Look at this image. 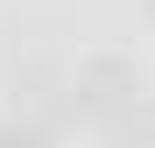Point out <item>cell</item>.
I'll return each instance as SVG.
<instances>
[{
	"instance_id": "6da1fadb",
	"label": "cell",
	"mask_w": 155,
	"mask_h": 148,
	"mask_svg": "<svg viewBox=\"0 0 155 148\" xmlns=\"http://www.w3.org/2000/svg\"><path fill=\"white\" fill-rule=\"evenodd\" d=\"M134 92H141V78H134L127 57H92V64H78V78H71V106L78 113H113Z\"/></svg>"
},
{
	"instance_id": "7a4b0ae2",
	"label": "cell",
	"mask_w": 155,
	"mask_h": 148,
	"mask_svg": "<svg viewBox=\"0 0 155 148\" xmlns=\"http://www.w3.org/2000/svg\"><path fill=\"white\" fill-rule=\"evenodd\" d=\"M0 148H49V127L42 120H7L0 127Z\"/></svg>"
},
{
	"instance_id": "3957f363",
	"label": "cell",
	"mask_w": 155,
	"mask_h": 148,
	"mask_svg": "<svg viewBox=\"0 0 155 148\" xmlns=\"http://www.w3.org/2000/svg\"><path fill=\"white\" fill-rule=\"evenodd\" d=\"M134 127H141V148H155V106H141V113H134Z\"/></svg>"
}]
</instances>
